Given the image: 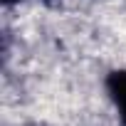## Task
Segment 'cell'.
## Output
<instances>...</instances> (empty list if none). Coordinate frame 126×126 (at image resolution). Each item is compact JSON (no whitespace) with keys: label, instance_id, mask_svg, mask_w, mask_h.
<instances>
[{"label":"cell","instance_id":"obj_1","mask_svg":"<svg viewBox=\"0 0 126 126\" xmlns=\"http://www.w3.org/2000/svg\"><path fill=\"white\" fill-rule=\"evenodd\" d=\"M114 92H116V101H119V106L126 116V74H119L114 79Z\"/></svg>","mask_w":126,"mask_h":126}]
</instances>
